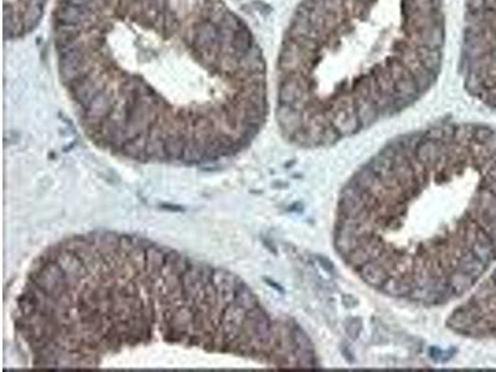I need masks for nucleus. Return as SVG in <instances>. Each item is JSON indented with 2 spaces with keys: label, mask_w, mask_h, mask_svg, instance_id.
<instances>
[{
  "label": "nucleus",
  "mask_w": 496,
  "mask_h": 372,
  "mask_svg": "<svg viewBox=\"0 0 496 372\" xmlns=\"http://www.w3.org/2000/svg\"><path fill=\"white\" fill-rule=\"evenodd\" d=\"M332 242L370 288L452 303L496 259V132L442 123L400 135L343 186Z\"/></svg>",
  "instance_id": "obj_2"
},
{
  "label": "nucleus",
  "mask_w": 496,
  "mask_h": 372,
  "mask_svg": "<svg viewBox=\"0 0 496 372\" xmlns=\"http://www.w3.org/2000/svg\"><path fill=\"white\" fill-rule=\"evenodd\" d=\"M444 0H300L275 64V118L297 147H330L437 84Z\"/></svg>",
  "instance_id": "obj_3"
},
{
  "label": "nucleus",
  "mask_w": 496,
  "mask_h": 372,
  "mask_svg": "<svg viewBox=\"0 0 496 372\" xmlns=\"http://www.w3.org/2000/svg\"><path fill=\"white\" fill-rule=\"evenodd\" d=\"M49 0H4V30L8 40L24 39L44 18Z\"/></svg>",
  "instance_id": "obj_4"
},
{
  "label": "nucleus",
  "mask_w": 496,
  "mask_h": 372,
  "mask_svg": "<svg viewBox=\"0 0 496 372\" xmlns=\"http://www.w3.org/2000/svg\"><path fill=\"white\" fill-rule=\"evenodd\" d=\"M52 39L77 121L113 154L209 163L267 121L266 58L226 0H56Z\"/></svg>",
  "instance_id": "obj_1"
}]
</instances>
